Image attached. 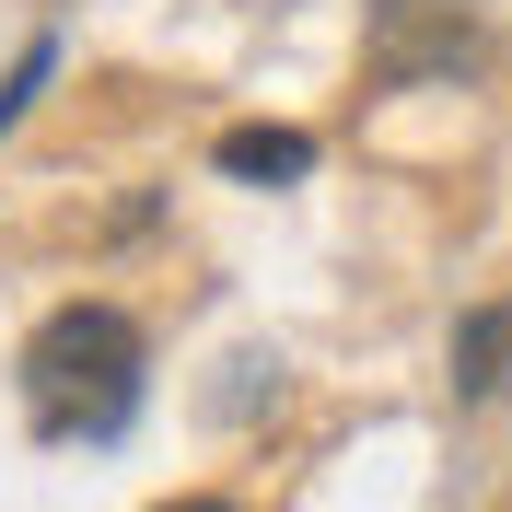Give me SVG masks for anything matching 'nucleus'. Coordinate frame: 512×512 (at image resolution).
Masks as SVG:
<instances>
[{
    "instance_id": "5",
    "label": "nucleus",
    "mask_w": 512,
    "mask_h": 512,
    "mask_svg": "<svg viewBox=\"0 0 512 512\" xmlns=\"http://www.w3.org/2000/svg\"><path fill=\"white\" fill-rule=\"evenodd\" d=\"M47 70H59V47H47V35H35L24 59H12V82H0V128H12V117H24L35 94H47Z\"/></svg>"
},
{
    "instance_id": "4",
    "label": "nucleus",
    "mask_w": 512,
    "mask_h": 512,
    "mask_svg": "<svg viewBox=\"0 0 512 512\" xmlns=\"http://www.w3.org/2000/svg\"><path fill=\"white\" fill-rule=\"evenodd\" d=\"M210 163H222L233 187H303V175H315V140H303V128H222Z\"/></svg>"
},
{
    "instance_id": "1",
    "label": "nucleus",
    "mask_w": 512,
    "mask_h": 512,
    "mask_svg": "<svg viewBox=\"0 0 512 512\" xmlns=\"http://www.w3.org/2000/svg\"><path fill=\"white\" fill-rule=\"evenodd\" d=\"M24 419L35 443H117L128 419H140V396H152V338H140V315H117V303H59V315L24 338Z\"/></svg>"
},
{
    "instance_id": "6",
    "label": "nucleus",
    "mask_w": 512,
    "mask_h": 512,
    "mask_svg": "<svg viewBox=\"0 0 512 512\" xmlns=\"http://www.w3.org/2000/svg\"><path fill=\"white\" fill-rule=\"evenodd\" d=\"M163 512H245V501H222V489H187V501H163Z\"/></svg>"
},
{
    "instance_id": "2",
    "label": "nucleus",
    "mask_w": 512,
    "mask_h": 512,
    "mask_svg": "<svg viewBox=\"0 0 512 512\" xmlns=\"http://www.w3.org/2000/svg\"><path fill=\"white\" fill-rule=\"evenodd\" d=\"M478 59V12L466 0H373V82L384 94H408V82H443V70Z\"/></svg>"
},
{
    "instance_id": "3",
    "label": "nucleus",
    "mask_w": 512,
    "mask_h": 512,
    "mask_svg": "<svg viewBox=\"0 0 512 512\" xmlns=\"http://www.w3.org/2000/svg\"><path fill=\"white\" fill-rule=\"evenodd\" d=\"M454 396H466V408L512 396V291L478 303V315H454Z\"/></svg>"
}]
</instances>
